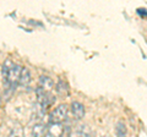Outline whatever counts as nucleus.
Here are the masks:
<instances>
[{
	"label": "nucleus",
	"instance_id": "4",
	"mask_svg": "<svg viewBox=\"0 0 147 137\" xmlns=\"http://www.w3.org/2000/svg\"><path fill=\"white\" fill-rule=\"evenodd\" d=\"M92 132L90 130V127L87 125H80L79 127H76L75 131H72L69 134L67 137H91Z\"/></svg>",
	"mask_w": 147,
	"mask_h": 137
},
{
	"label": "nucleus",
	"instance_id": "8",
	"mask_svg": "<svg viewBox=\"0 0 147 137\" xmlns=\"http://www.w3.org/2000/svg\"><path fill=\"white\" fill-rule=\"evenodd\" d=\"M57 92L60 94L61 97L69 94V87H67V85H66L65 81H59V83L57 86Z\"/></svg>",
	"mask_w": 147,
	"mask_h": 137
},
{
	"label": "nucleus",
	"instance_id": "7",
	"mask_svg": "<svg viewBox=\"0 0 147 137\" xmlns=\"http://www.w3.org/2000/svg\"><path fill=\"white\" fill-rule=\"evenodd\" d=\"M45 135V126L43 124H37L32 129L31 137H44Z\"/></svg>",
	"mask_w": 147,
	"mask_h": 137
},
{
	"label": "nucleus",
	"instance_id": "2",
	"mask_svg": "<svg viewBox=\"0 0 147 137\" xmlns=\"http://www.w3.org/2000/svg\"><path fill=\"white\" fill-rule=\"evenodd\" d=\"M67 116V107L65 104H60L55 109H53L49 114V121L53 125H60Z\"/></svg>",
	"mask_w": 147,
	"mask_h": 137
},
{
	"label": "nucleus",
	"instance_id": "5",
	"mask_svg": "<svg viewBox=\"0 0 147 137\" xmlns=\"http://www.w3.org/2000/svg\"><path fill=\"white\" fill-rule=\"evenodd\" d=\"M71 111L75 119L80 120L85 116V105L80 102H72L71 103Z\"/></svg>",
	"mask_w": 147,
	"mask_h": 137
},
{
	"label": "nucleus",
	"instance_id": "6",
	"mask_svg": "<svg viewBox=\"0 0 147 137\" xmlns=\"http://www.w3.org/2000/svg\"><path fill=\"white\" fill-rule=\"evenodd\" d=\"M18 83H20L21 86H25V87L31 83V74H30V71L27 70V68H22Z\"/></svg>",
	"mask_w": 147,
	"mask_h": 137
},
{
	"label": "nucleus",
	"instance_id": "3",
	"mask_svg": "<svg viewBox=\"0 0 147 137\" xmlns=\"http://www.w3.org/2000/svg\"><path fill=\"white\" fill-rule=\"evenodd\" d=\"M54 88V82L53 80L48 76H40L39 77V83L37 89L42 91L44 93H52V91Z\"/></svg>",
	"mask_w": 147,
	"mask_h": 137
},
{
	"label": "nucleus",
	"instance_id": "9",
	"mask_svg": "<svg viewBox=\"0 0 147 137\" xmlns=\"http://www.w3.org/2000/svg\"><path fill=\"white\" fill-rule=\"evenodd\" d=\"M9 137H25L24 135V129H22L21 125L16 124L15 126L12 127V130L10 132V135H9Z\"/></svg>",
	"mask_w": 147,
	"mask_h": 137
},
{
	"label": "nucleus",
	"instance_id": "1",
	"mask_svg": "<svg viewBox=\"0 0 147 137\" xmlns=\"http://www.w3.org/2000/svg\"><path fill=\"white\" fill-rule=\"evenodd\" d=\"M21 71L22 67L15 64L12 60H10V59L5 60V62L3 64V80H4V85H5L7 89L12 91L18 85Z\"/></svg>",
	"mask_w": 147,
	"mask_h": 137
},
{
	"label": "nucleus",
	"instance_id": "10",
	"mask_svg": "<svg viewBox=\"0 0 147 137\" xmlns=\"http://www.w3.org/2000/svg\"><path fill=\"white\" fill-rule=\"evenodd\" d=\"M115 132L118 137H126V126L123 121H119L115 127Z\"/></svg>",
	"mask_w": 147,
	"mask_h": 137
}]
</instances>
